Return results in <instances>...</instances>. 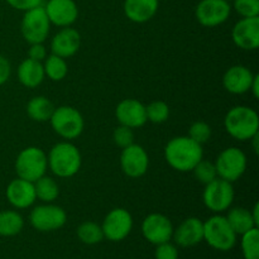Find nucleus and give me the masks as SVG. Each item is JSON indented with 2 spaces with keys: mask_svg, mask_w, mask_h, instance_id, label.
I'll return each instance as SVG.
<instances>
[{
  "mask_svg": "<svg viewBox=\"0 0 259 259\" xmlns=\"http://www.w3.org/2000/svg\"><path fill=\"white\" fill-rule=\"evenodd\" d=\"M47 57V50H46L43 43H32L28 51V58L38 62H43Z\"/></svg>",
  "mask_w": 259,
  "mask_h": 259,
  "instance_id": "38",
  "label": "nucleus"
},
{
  "mask_svg": "<svg viewBox=\"0 0 259 259\" xmlns=\"http://www.w3.org/2000/svg\"><path fill=\"white\" fill-rule=\"evenodd\" d=\"M43 7L51 24L60 28L71 27L78 18V8L75 0H48Z\"/></svg>",
  "mask_w": 259,
  "mask_h": 259,
  "instance_id": "16",
  "label": "nucleus"
},
{
  "mask_svg": "<svg viewBox=\"0 0 259 259\" xmlns=\"http://www.w3.org/2000/svg\"><path fill=\"white\" fill-rule=\"evenodd\" d=\"M7 200L15 209H27L35 202L34 185L23 179H15L9 182L7 187Z\"/></svg>",
  "mask_w": 259,
  "mask_h": 259,
  "instance_id": "18",
  "label": "nucleus"
},
{
  "mask_svg": "<svg viewBox=\"0 0 259 259\" xmlns=\"http://www.w3.org/2000/svg\"><path fill=\"white\" fill-rule=\"evenodd\" d=\"M53 111H55V105L46 96H34L27 104L28 116L38 123L50 121Z\"/></svg>",
  "mask_w": 259,
  "mask_h": 259,
  "instance_id": "25",
  "label": "nucleus"
},
{
  "mask_svg": "<svg viewBox=\"0 0 259 259\" xmlns=\"http://www.w3.org/2000/svg\"><path fill=\"white\" fill-rule=\"evenodd\" d=\"M225 218L237 235H242L249 232L253 228H258L250 210L245 209V207H233Z\"/></svg>",
  "mask_w": 259,
  "mask_h": 259,
  "instance_id": "24",
  "label": "nucleus"
},
{
  "mask_svg": "<svg viewBox=\"0 0 259 259\" xmlns=\"http://www.w3.org/2000/svg\"><path fill=\"white\" fill-rule=\"evenodd\" d=\"M0 2H2V0H0Z\"/></svg>",
  "mask_w": 259,
  "mask_h": 259,
  "instance_id": "43",
  "label": "nucleus"
},
{
  "mask_svg": "<svg viewBox=\"0 0 259 259\" xmlns=\"http://www.w3.org/2000/svg\"><path fill=\"white\" fill-rule=\"evenodd\" d=\"M77 238L88 245H94L100 243L104 239V233L101 225L94 222H85L77 228Z\"/></svg>",
  "mask_w": 259,
  "mask_h": 259,
  "instance_id": "29",
  "label": "nucleus"
},
{
  "mask_svg": "<svg viewBox=\"0 0 259 259\" xmlns=\"http://www.w3.org/2000/svg\"><path fill=\"white\" fill-rule=\"evenodd\" d=\"M142 234L149 243L158 245L172 239L174 225L166 215L153 212L144 218L142 223Z\"/></svg>",
  "mask_w": 259,
  "mask_h": 259,
  "instance_id": "13",
  "label": "nucleus"
},
{
  "mask_svg": "<svg viewBox=\"0 0 259 259\" xmlns=\"http://www.w3.org/2000/svg\"><path fill=\"white\" fill-rule=\"evenodd\" d=\"M191 172H194L197 181L201 182V184L204 185H207L209 182L214 181L218 177L217 167H215L214 162L206 161V159L204 158L194 167V169H192Z\"/></svg>",
  "mask_w": 259,
  "mask_h": 259,
  "instance_id": "32",
  "label": "nucleus"
},
{
  "mask_svg": "<svg viewBox=\"0 0 259 259\" xmlns=\"http://www.w3.org/2000/svg\"><path fill=\"white\" fill-rule=\"evenodd\" d=\"M113 139L115 142V144L118 147H120L121 149L129 147L131 144L134 143V133L133 129L128 128L125 125H119L114 129L113 133Z\"/></svg>",
  "mask_w": 259,
  "mask_h": 259,
  "instance_id": "35",
  "label": "nucleus"
},
{
  "mask_svg": "<svg viewBox=\"0 0 259 259\" xmlns=\"http://www.w3.org/2000/svg\"><path fill=\"white\" fill-rule=\"evenodd\" d=\"M202 201L205 206L215 214H220L232 206L234 201V187L229 181L217 177L214 181L205 185Z\"/></svg>",
  "mask_w": 259,
  "mask_h": 259,
  "instance_id": "8",
  "label": "nucleus"
},
{
  "mask_svg": "<svg viewBox=\"0 0 259 259\" xmlns=\"http://www.w3.org/2000/svg\"><path fill=\"white\" fill-rule=\"evenodd\" d=\"M81 35L75 28L65 27L58 30L51 40V51L53 55L62 58H70L80 50Z\"/></svg>",
  "mask_w": 259,
  "mask_h": 259,
  "instance_id": "21",
  "label": "nucleus"
},
{
  "mask_svg": "<svg viewBox=\"0 0 259 259\" xmlns=\"http://www.w3.org/2000/svg\"><path fill=\"white\" fill-rule=\"evenodd\" d=\"M116 120L131 129L142 128L147 123L146 105L137 99H124L116 105Z\"/></svg>",
  "mask_w": 259,
  "mask_h": 259,
  "instance_id": "17",
  "label": "nucleus"
},
{
  "mask_svg": "<svg viewBox=\"0 0 259 259\" xmlns=\"http://www.w3.org/2000/svg\"><path fill=\"white\" fill-rule=\"evenodd\" d=\"M233 8L242 18L259 17V0H233Z\"/></svg>",
  "mask_w": 259,
  "mask_h": 259,
  "instance_id": "34",
  "label": "nucleus"
},
{
  "mask_svg": "<svg viewBox=\"0 0 259 259\" xmlns=\"http://www.w3.org/2000/svg\"><path fill=\"white\" fill-rule=\"evenodd\" d=\"M240 247L244 259H259V230L253 228L249 232L240 235Z\"/></svg>",
  "mask_w": 259,
  "mask_h": 259,
  "instance_id": "30",
  "label": "nucleus"
},
{
  "mask_svg": "<svg viewBox=\"0 0 259 259\" xmlns=\"http://www.w3.org/2000/svg\"><path fill=\"white\" fill-rule=\"evenodd\" d=\"M237 237L223 215L217 214L204 222V240L214 249L220 252L233 249L237 244Z\"/></svg>",
  "mask_w": 259,
  "mask_h": 259,
  "instance_id": "4",
  "label": "nucleus"
},
{
  "mask_svg": "<svg viewBox=\"0 0 259 259\" xmlns=\"http://www.w3.org/2000/svg\"><path fill=\"white\" fill-rule=\"evenodd\" d=\"M232 5L227 0H201L195 9L197 22L207 28L218 27L228 20Z\"/></svg>",
  "mask_w": 259,
  "mask_h": 259,
  "instance_id": "12",
  "label": "nucleus"
},
{
  "mask_svg": "<svg viewBox=\"0 0 259 259\" xmlns=\"http://www.w3.org/2000/svg\"><path fill=\"white\" fill-rule=\"evenodd\" d=\"M48 168L60 179L72 177L80 171L82 158L75 144L70 142H60L51 148L47 154Z\"/></svg>",
  "mask_w": 259,
  "mask_h": 259,
  "instance_id": "3",
  "label": "nucleus"
},
{
  "mask_svg": "<svg viewBox=\"0 0 259 259\" xmlns=\"http://www.w3.org/2000/svg\"><path fill=\"white\" fill-rule=\"evenodd\" d=\"M50 123L55 133L66 141L80 137L85 126V121L80 111L68 105L55 108Z\"/></svg>",
  "mask_w": 259,
  "mask_h": 259,
  "instance_id": "6",
  "label": "nucleus"
},
{
  "mask_svg": "<svg viewBox=\"0 0 259 259\" xmlns=\"http://www.w3.org/2000/svg\"><path fill=\"white\" fill-rule=\"evenodd\" d=\"M7 2L10 7L20 12H27L43 5V0H7Z\"/></svg>",
  "mask_w": 259,
  "mask_h": 259,
  "instance_id": "37",
  "label": "nucleus"
},
{
  "mask_svg": "<svg viewBox=\"0 0 259 259\" xmlns=\"http://www.w3.org/2000/svg\"><path fill=\"white\" fill-rule=\"evenodd\" d=\"M175 243L182 248L194 247L204 240V222L199 218H187L172 234Z\"/></svg>",
  "mask_w": 259,
  "mask_h": 259,
  "instance_id": "20",
  "label": "nucleus"
},
{
  "mask_svg": "<svg viewBox=\"0 0 259 259\" xmlns=\"http://www.w3.org/2000/svg\"><path fill=\"white\" fill-rule=\"evenodd\" d=\"M249 91H252L253 96H254L255 99L259 98V75H257V73H255L254 78H253V82L252 85H250Z\"/></svg>",
  "mask_w": 259,
  "mask_h": 259,
  "instance_id": "40",
  "label": "nucleus"
},
{
  "mask_svg": "<svg viewBox=\"0 0 259 259\" xmlns=\"http://www.w3.org/2000/svg\"><path fill=\"white\" fill-rule=\"evenodd\" d=\"M250 212H252V217L253 219H254L255 224L259 225V204L257 202V204H254V207H253L252 210H250Z\"/></svg>",
  "mask_w": 259,
  "mask_h": 259,
  "instance_id": "41",
  "label": "nucleus"
},
{
  "mask_svg": "<svg viewBox=\"0 0 259 259\" xmlns=\"http://www.w3.org/2000/svg\"><path fill=\"white\" fill-rule=\"evenodd\" d=\"M17 75L19 82L28 89H34L39 86L46 77L43 63L33 61L30 58H25L20 62V65L18 66Z\"/></svg>",
  "mask_w": 259,
  "mask_h": 259,
  "instance_id": "23",
  "label": "nucleus"
},
{
  "mask_svg": "<svg viewBox=\"0 0 259 259\" xmlns=\"http://www.w3.org/2000/svg\"><path fill=\"white\" fill-rule=\"evenodd\" d=\"M48 169L47 154L38 147H27L15 159V172L19 179L35 182Z\"/></svg>",
  "mask_w": 259,
  "mask_h": 259,
  "instance_id": "5",
  "label": "nucleus"
},
{
  "mask_svg": "<svg viewBox=\"0 0 259 259\" xmlns=\"http://www.w3.org/2000/svg\"><path fill=\"white\" fill-rule=\"evenodd\" d=\"M218 177L229 182H235L244 175L248 159L244 152L237 147H229L218 156L214 162Z\"/></svg>",
  "mask_w": 259,
  "mask_h": 259,
  "instance_id": "9",
  "label": "nucleus"
},
{
  "mask_svg": "<svg viewBox=\"0 0 259 259\" xmlns=\"http://www.w3.org/2000/svg\"><path fill=\"white\" fill-rule=\"evenodd\" d=\"M234 45L243 51H255L259 47V17L242 18L232 30Z\"/></svg>",
  "mask_w": 259,
  "mask_h": 259,
  "instance_id": "15",
  "label": "nucleus"
},
{
  "mask_svg": "<svg viewBox=\"0 0 259 259\" xmlns=\"http://www.w3.org/2000/svg\"><path fill=\"white\" fill-rule=\"evenodd\" d=\"M255 73L243 65H235L228 68L223 76V86L225 90L234 95H242L250 90Z\"/></svg>",
  "mask_w": 259,
  "mask_h": 259,
  "instance_id": "19",
  "label": "nucleus"
},
{
  "mask_svg": "<svg viewBox=\"0 0 259 259\" xmlns=\"http://www.w3.org/2000/svg\"><path fill=\"white\" fill-rule=\"evenodd\" d=\"M43 70H45V76H47L50 80L61 81L67 76L68 66L66 58L52 53L43 61Z\"/></svg>",
  "mask_w": 259,
  "mask_h": 259,
  "instance_id": "28",
  "label": "nucleus"
},
{
  "mask_svg": "<svg viewBox=\"0 0 259 259\" xmlns=\"http://www.w3.org/2000/svg\"><path fill=\"white\" fill-rule=\"evenodd\" d=\"M189 137L202 146L211 138V126L205 121H195L189 129Z\"/></svg>",
  "mask_w": 259,
  "mask_h": 259,
  "instance_id": "33",
  "label": "nucleus"
},
{
  "mask_svg": "<svg viewBox=\"0 0 259 259\" xmlns=\"http://www.w3.org/2000/svg\"><path fill=\"white\" fill-rule=\"evenodd\" d=\"M149 157L146 149L139 144H131L123 148L120 154V167L131 179H138L148 171Z\"/></svg>",
  "mask_w": 259,
  "mask_h": 259,
  "instance_id": "14",
  "label": "nucleus"
},
{
  "mask_svg": "<svg viewBox=\"0 0 259 259\" xmlns=\"http://www.w3.org/2000/svg\"><path fill=\"white\" fill-rule=\"evenodd\" d=\"M158 0H124V14L131 22L146 23L156 15Z\"/></svg>",
  "mask_w": 259,
  "mask_h": 259,
  "instance_id": "22",
  "label": "nucleus"
},
{
  "mask_svg": "<svg viewBox=\"0 0 259 259\" xmlns=\"http://www.w3.org/2000/svg\"><path fill=\"white\" fill-rule=\"evenodd\" d=\"M10 73H12V66L10 62L4 57V56L0 55V86L4 85L10 77Z\"/></svg>",
  "mask_w": 259,
  "mask_h": 259,
  "instance_id": "39",
  "label": "nucleus"
},
{
  "mask_svg": "<svg viewBox=\"0 0 259 259\" xmlns=\"http://www.w3.org/2000/svg\"><path fill=\"white\" fill-rule=\"evenodd\" d=\"M30 225L38 232H55L65 227L67 222V214L65 210L57 205L43 204L38 205L30 211Z\"/></svg>",
  "mask_w": 259,
  "mask_h": 259,
  "instance_id": "10",
  "label": "nucleus"
},
{
  "mask_svg": "<svg viewBox=\"0 0 259 259\" xmlns=\"http://www.w3.org/2000/svg\"><path fill=\"white\" fill-rule=\"evenodd\" d=\"M224 126L228 134L237 141H250L259 133L258 113L249 106H234L225 115Z\"/></svg>",
  "mask_w": 259,
  "mask_h": 259,
  "instance_id": "2",
  "label": "nucleus"
},
{
  "mask_svg": "<svg viewBox=\"0 0 259 259\" xmlns=\"http://www.w3.org/2000/svg\"><path fill=\"white\" fill-rule=\"evenodd\" d=\"M154 258L156 259H179V249L172 243L166 242L161 243L156 247L154 252Z\"/></svg>",
  "mask_w": 259,
  "mask_h": 259,
  "instance_id": "36",
  "label": "nucleus"
},
{
  "mask_svg": "<svg viewBox=\"0 0 259 259\" xmlns=\"http://www.w3.org/2000/svg\"><path fill=\"white\" fill-rule=\"evenodd\" d=\"M51 30V22L43 5L24 12L20 32L23 38L29 45L32 43H43L47 39Z\"/></svg>",
  "mask_w": 259,
  "mask_h": 259,
  "instance_id": "7",
  "label": "nucleus"
},
{
  "mask_svg": "<svg viewBox=\"0 0 259 259\" xmlns=\"http://www.w3.org/2000/svg\"><path fill=\"white\" fill-rule=\"evenodd\" d=\"M24 227V219L15 210L0 211V237H15Z\"/></svg>",
  "mask_w": 259,
  "mask_h": 259,
  "instance_id": "26",
  "label": "nucleus"
},
{
  "mask_svg": "<svg viewBox=\"0 0 259 259\" xmlns=\"http://www.w3.org/2000/svg\"><path fill=\"white\" fill-rule=\"evenodd\" d=\"M104 238L110 242H121L131 234L133 229V218L128 210L115 207L104 219L101 224Z\"/></svg>",
  "mask_w": 259,
  "mask_h": 259,
  "instance_id": "11",
  "label": "nucleus"
},
{
  "mask_svg": "<svg viewBox=\"0 0 259 259\" xmlns=\"http://www.w3.org/2000/svg\"><path fill=\"white\" fill-rule=\"evenodd\" d=\"M227 2H229V3H230V2H233V0H227Z\"/></svg>",
  "mask_w": 259,
  "mask_h": 259,
  "instance_id": "42",
  "label": "nucleus"
},
{
  "mask_svg": "<svg viewBox=\"0 0 259 259\" xmlns=\"http://www.w3.org/2000/svg\"><path fill=\"white\" fill-rule=\"evenodd\" d=\"M164 158L176 171L191 172L204 158V151L201 144L192 141L189 136L175 137L164 147Z\"/></svg>",
  "mask_w": 259,
  "mask_h": 259,
  "instance_id": "1",
  "label": "nucleus"
},
{
  "mask_svg": "<svg viewBox=\"0 0 259 259\" xmlns=\"http://www.w3.org/2000/svg\"><path fill=\"white\" fill-rule=\"evenodd\" d=\"M34 185L35 197L43 204H51L55 201L60 195V187L56 180H53L50 176H42L37 181L33 182Z\"/></svg>",
  "mask_w": 259,
  "mask_h": 259,
  "instance_id": "27",
  "label": "nucleus"
},
{
  "mask_svg": "<svg viewBox=\"0 0 259 259\" xmlns=\"http://www.w3.org/2000/svg\"><path fill=\"white\" fill-rule=\"evenodd\" d=\"M146 114L147 121H151V123L154 124H162L168 119L169 106L164 101H152L151 104L146 106Z\"/></svg>",
  "mask_w": 259,
  "mask_h": 259,
  "instance_id": "31",
  "label": "nucleus"
}]
</instances>
